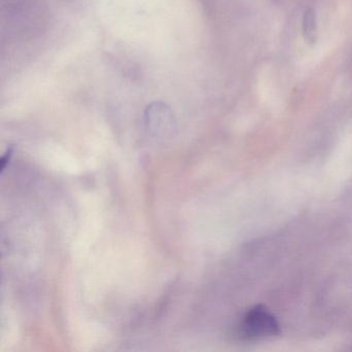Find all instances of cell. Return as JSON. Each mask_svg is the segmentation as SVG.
<instances>
[{"mask_svg": "<svg viewBox=\"0 0 352 352\" xmlns=\"http://www.w3.org/2000/svg\"><path fill=\"white\" fill-rule=\"evenodd\" d=\"M241 331L248 339H265L279 335L280 325L265 307L255 306L245 314Z\"/></svg>", "mask_w": 352, "mask_h": 352, "instance_id": "cell-1", "label": "cell"}, {"mask_svg": "<svg viewBox=\"0 0 352 352\" xmlns=\"http://www.w3.org/2000/svg\"><path fill=\"white\" fill-rule=\"evenodd\" d=\"M302 36L307 44L314 46L317 42L316 14L314 10L308 9L302 17Z\"/></svg>", "mask_w": 352, "mask_h": 352, "instance_id": "cell-2", "label": "cell"}, {"mask_svg": "<svg viewBox=\"0 0 352 352\" xmlns=\"http://www.w3.org/2000/svg\"><path fill=\"white\" fill-rule=\"evenodd\" d=\"M11 151H9V153H7L5 156H3V158H1V170H5L6 166H7L8 162H10V157H11Z\"/></svg>", "mask_w": 352, "mask_h": 352, "instance_id": "cell-3", "label": "cell"}]
</instances>
